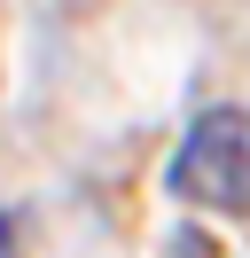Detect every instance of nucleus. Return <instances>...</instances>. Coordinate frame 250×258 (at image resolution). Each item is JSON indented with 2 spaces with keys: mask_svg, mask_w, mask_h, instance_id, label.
<instances>
[{
  "mask_svg": "<svg viewBox=\"0 0 250 258\" xmlns=\"http://www.w3.org/2000/svg\"><path fill=\"white\" fill-rule=\"evenodd\" d=\"M172 196L203 211H250V117L242 110H203L188 141L172 149Z\"/></svg>",
  "mask_w": 250,
  "mask_h": 258,
  "instance_id": "1",
  "label": "nucleus"
},
{
  "mask_svg": "<svg viewBox=\"0 0 250 258\" xmlns=\"http://www.w3.org/2000/svg\"><path fill=\"white\" fill-rule=\"evenodd\" d=\"M0 258H16V227H8V211H0Z\"/></svg>",
  "mask_w": 250,
  "mask_h": 258,
  "instance_id": "2",
  "label": "nucleus"
}]
</instances>
